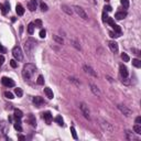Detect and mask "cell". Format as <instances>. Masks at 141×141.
I'll return each instance as SVG.
<instances>
[{"label": "cell", "mask_w": 141, "mask_h": 141, "mask_svg": "<svg viewBox=\"0 0 141 141\" xmlns=\"http://www.w3.org/2000/svg\"><path fill=\"white\" fill-rule=\"evenodd\" d=\"M4 96H6L8 99H13V98H15L13 97V95L11 94L10 91H6V93H4Z\"/></svg>", "instance_id": "37"}, {"label": "cell", "mask_w": 141, "mask_h": 141, "mask_svg": "<svg viewBox=\"0 0 141 141\" xmlns=\"http://www.w3.org/2000/svg\"><path fill=\"white\" fill-rule=\"evenodd\" d=\"M12 55L15 56V60L18 61H23V54H22V51L20 46H15L12 50Z\"/></svg>", "instance_id": "6"}, {"label": "cell", "mask_w": 141, "mask_h": 141, "mask_svg": "<svg viewBox=\"0 0 141 141\" xmlns=\"http://www.w3.org/2000/svg\"><path fill=\"white\" fill-rule=\"evenodd\" d=\"M71 132H72V136L74 139H77V133H76V130H75V128L74 127H71Z\"/></svg>", "instance_id": "34"}, {"label": "cell", "mask_w": 141, "mask_h": 141, "mask_svg": "<svg viewBox=\"0 0 141 141\" xmlns=\"http://www.w3.org/2000/svg\"><path fill=\"white\" fill-rule=\"evenodd\" d=\"M34 23H30L29 25H28V32H29V34H33V32H34Z\"/></svg>", "instance_id": "26"}, {"label": "cell", "mask_w": 141, "mask_h": 141, "mask_svg": "<svg viewBox=\"0 0 141 141\" xmlns=\"http://www.w3.org/2000/svg\"><path fill=\"white\" fill-rule=\"evenodd\" d=\"M35 43L36 42L33 39H29V40H27V42L24 44V50L30 57H32V52H33V49L35 47Z\"/></svg>", "instance_id": "3"}, {"label": "cell", "mask_w": 141, "mask_h": 141, "mask_svg": "<svg viewBox=\"0 0 141 141\" xmlns=\"http://www.w3.org/2000/svg\"><path fill=\"white\" fill-rule=\"evenodd\" d=\"M45 36H46V31H45L44 29H41L40 30V38L43 39V38H45Z\"/></svg>", "instance_id": "38"}, {"label": "cell", "mask_w": 141, "mask_h": 141, "mask_svg": "<svg viewBox=\"0 0 141 141\" xmlns=\"http://www.w3.org/2000/svg\"><path fill=\"white\" fill-rule=\"evenodd\" d=\"M121 58L123 60V62H129L130 61V57H129L128 54H126V53H122V54H121Z\"/></svg>", "instance_id": "33"}, {"label": "cell", "mask_w": 141, "mask_h": 141, "mask_svg": "<svg viewBox=\"0 0 141 141\" xmlns=\"http://www.w3.org/2000/svg\"><path fill=\"white\" fill-rule=\"evenodd\" d=\"M8 131V126L6 121H1L0 122V136H6Z\"/></svg>", "instance_id": "10"}, {"label": "cell", "mask_w": 141, "mask_h": 141, "mask_svg": "<svg viewBox=\"0 0 141 141\" xmlns=\"http://www.w3.org/2000/svg\"><path fill=\"white\" fill-rule=\"evenodd\" d=\"M43 118H44V120L46 121L47 125H50V123L52 122V119H53V117H52V114H51L50 111L43 112Z\"/></svg>", "instance_id": "14"}, {"label": "cell", "mask_w": 141, "mask_h": 141, "mask_svg": "<svg viewBox=\"0 0 141 141\" xmlns=\"http://www.w3.org/2000/svg\"><path fill=\"white\" fill-rule=\"evenodd\" d=\"M0 9L2 11V15H7V12L10 9V4H8V2H6L4 4H0Z\"/></svg>", "instance_id": "16"}, {"label": "cell", "mask_w": 141, "mask_h": 141, "mask_svg": "<svg viewBox=\"0 0 141 141\" xmlns=\"http://www.w3.org/2000/svg\"><path fill=\"white\" fill-rule=\"evenodd\" d=\"M53 40H54L55 42H57L58 44H63V43H64V40H63L62 38H60L58 35H54V36H53Z\"/></svg>", "instance_id": "27"}, {"label": "cell", "mask_w": 141, "mask_h": 141, "mask_svg": "<svg viewBox=\"0 0 141 141\" xmlns=\"http://www.w3.org/2000/svg\"><path fill=\"white\" fill-rule=\"evenodd\" d=\"M133 131L136 132V133H138V134H141V125L136 123V125L133 126Z\"/></svg>", "instance_id": "25"}, {"label": "cell", "mask_w": 141, "mask_h": 141, "mask_svg": "<svg viewBox=\"0 0 141 141\" xmlns=\"http://www.w3.org/2000/svg\"><path fill=\"white\" fill-rule=\"evenodd\" d=\"M36 71V67L34 64L32 63H28V64H25L23 66V69H22V75L24 77L25 80H30L32 75L34 74V72Z\"/></svg>", "instance_id": "1"}, {"label": "cell", "mask_w": 141, "mask_h": 141, "mask_svg": "<svg viewBox=\"0 0 141 141\" xmlns=\"http://www.w3.org/2000/svg\"><path fill=\"white\" fill-rule=\"evenodd\" d=\"M4 55H0V66L4 64Z\"/></svg>", "instance_id": "45"}, {"label": "cell", "mask_w": 141, "mask_h": 141, "mask_svg": "<svg viewBox=\"0 0 141 141\" xmlns=\"http://www.w3.org/2000/svg\"><path fill=\"white\" fill-rule=\"evenodd\" d=\"M0 52H1V53H6V52H7L6 47H4L2 45H1V44H0Z\"/></svg>", "instance_id": "46"}, {"label": "cell", "mask_w": 141, "mask_h": 141, "mask_svg": "<svg viewBox=\"0 0 141 141\" xmlns=\"http://www.w3.org/2000/svg\"><path fill=\"white\" fill-rule=\"evenodd\" d=\"M15 118H19V119H21L22 117H23V112L20 110V109H15Z\"/></svg>", "instance_id": "22"}, {"label": "cell", "mask_w": 141, "mask_h": 141, "mask_svg": "<svg viewBox=\"0 0 141 141\" xmlns=\"http://www.w3.org/2000/svg\"><path fill=\"white\" fill-rule=\"evenodd\" d=\"M109 35L111 36V38H118V36H120L119 34L116 32H109Z\"/></svg>", "instance_id": "41"}, {"label": "cell", "mask_w": 141, "mask_h": 141, "mask_svg": "<svg viewBox=\"0 0 141 141\" xmlns=\"http://www.w3.org/2000/svg\"><path fill=\"white\" fill-rule=\"evenodd\" d=\"M19 139H20V140H24L25 138L23 137V136H19Z\"/></svg>", "instance_id": "48"}, {"label": "cell", "mask_w": 141, "mask_h": 141, "mask_svg": "<svg viewBox=\"0 0 141 141\" xmlns=\"http://www.w3.org/2000/svg\"><path fill=\"white\" fill-rule=\"evenodd\" d=\"M55 121L60 125V126H64V121H63V118H62L61 116H57L56 118H55Z\"/></svg>", "instance_id": "29"}, {"label": "cell", "mask_w": 141, "mask_h": 141, "mask_svg": "<svg viewBox=\"0 0 141 141\" xmlns=\"http://www.w3.org/2000/svg\"><path fill=\"white\" fill-rule=\"evenodd\" d=\"M34 25L38 27V28H41V27H42V21H41L40 19H38V20H35V22H34Z\"/></svg>", "instance_id": "39"}, {"label": "cell", "mask_w": 141, "mask_h": 141, "mask_svg": "<svg viewBox=\"0 0 141 141\" xmlns=\"http://www.w3.org/2000/svg\"><path fill=\"white\" fill-rule=\"evenodd\" d=\"M28 120H29V122L31 123V126H33V127L36 126L35 118H34V116H33V115H29V118H28Z\"/></svg>", "instance_id": "24"}, {"label": "cell", "mask_w": 141, "mask_h": 141, "mask_svg": "<svg viewBox=\"0 0 141 141\" xmlns=\"http://www.w3.org/2000/svg\"><path fill=\"white\" fill-rule=\"evenodd\" d=\"M73 45L76 47V49H78V50H80V45H78V42H76V41H73Z\"/></svg>", "instance_id": "43"}, {"label": "cell", "mask_w": 141, "mask_h": 141, "mask_svg": "<svg viewBox=\"0 0 141 141\" xmlns=\"http://www.w3.org/2000/svg\"><path fill=\"white\" fill-rule=\"evenodd\" d=\"M120 76H121V78H128V69H127V67L125 65H123V64H121V65H120Z\"/></svg>", "instance_id": "11"}, {"label": "cell", "mask_w": 141, "mask_h": 141, "mask_svg": "<svg viewBox=\"0 0 141 141\" xmlns=\"http://www.w3.org/2000/svg\"><path fill=\"white\" fill-rule=\"evenodd\" d=\"M106 22H107L110 27H114V25H115V21H114V19H112V18H109V17H108V19H107V21H106Z\"/></svg>", "instance_id": "35"}, {"label": "cell", "mask_w": 141, "mask_h": 141, "mask_svg": "<svg viewBox=\"0 0 141 141\" xmlns=\"http://www.w3.org/2000/svg\"><path fill=\"white\" fill-rule=\"evenodd\" d=\"M15 94L18 96V97H22V95H23V91H22L21 88H15Z\"/></svg>", "instance_id": "28"}, {"label": "cell", "mask_w": 141, "mask_h": 141, "mask_svg": "<svg viewBox=\"0 0 141 141\" xmlns=\"http://www.w3.org/2000/svg\"><path fill=\"white\" fill-rule=\"evenodd\" d=\"M74 11L76 12V15H78L80 18H82L83 20H87L88 19V15H87V13L84 11V9L83 8H80V6H74Z\"/></svg>", "instance_id": "5"}, {"label": "cell", "mask_w": 141, "mask_h": 141, "mask_svg": "<svg viewBox=\"0 0 141 141\" xmlns=\"http://www.w3.org/2000/svg\"><path fill=\"white\" fill-rule=\"evenodd\" d=\"M107 19H108V15H106V11H104V12H103V21L106 22L107 21Z\"/></svg>", "instance_id": "42"}, {"label": "cell", "mask_w": 141, "mask_h": 141, "mask_svg": "<svg viewBox=\"0 0 141 141\" xmlns=\"http://www.w3.org/2000/svg\"><path fill=\"white\" fill-rule=\"evenodd\" d=\"M127 17V12H123V11H119V12H117L116 15H115V18L117 20H122Z\"/></svg>", "instance_id": "19"}, {"label": "cell", "mask_w": 141, "mask_h": 141, "mask_svg": "<svg viewBox=\"0 0 141 141\" xmlns=\"http://www.w3.org/2000/svg\"><path fill=\"white\" fill-rule=\"evenodd\" d=\"M10 65H11V67H13V69H15L18 64H17V62H15V60H11V61H10Z\"/></svg>", "instance_id": "40"}, {"label": "cell", "mask_w": 141, "mask_h": 141, "mask_svg": "<svg viewBox=\"0 0 141 141\" xmlns=\"http://www.w3.org/2000/svg\"><path fill=\"white\" fill-rule=\"evenodd\" d=\"M132 65H133L134 67H137V69H140L141 67V61L140 60H138V58H134V60H132Z\"/></svg>", "instance_id": "23"}, {"label": "cell", "mask_w": 141, "mask_h": 141, "mask_svg": "<svg viewBox=\"0 0 141 141\" xmlns=\"http://www.w3.org/2000/svg\"><path fill=\"white\" fill-rule=\"evenodd\" d=\"M62 10L65 12L66 15H73V10L71 9V7H69V6H66V4H62Z\"/></svg>", "instance_id": "17"}, {"label": "cell", "mask_w": 141, "mask_h": 141, "mask_svg": "<svg viewBox=\"0 0 141 141\" xmlns=\"http://www.w3.org/2000/svg\"><path fill=\"white\" fill-rule=\"evenodd\" d=\"M94 4H96V0H94Z\"/></svg>", "instance_id": "49"}, {"label": "cell", "mask_w": 141, "mask_h": 141, "mask_svg": "<svg viewBox=\"0 0 141 141\" xmlns=\"http://www.w3.org/2000/svg\"><path fill=\"white\" fill-rule=\"evenodd\" d=\"M15 11H17L18 15H24V8L22 7L21 4H17V7H15Z\"/></svg>", "instance_id": "20"}, {"label": "cell", "mask_w": 141, "mask_h": 141, "mask_svg": "<svg viewBox=\"0 0 141 141\" xmlns=\"http://www.w3.org/2000/svg\"><path fill=\"white\" fill-rule=\"evenodd\" d=\"M84 71H85V72L87 73V74H91V76H94V77H97V73L95 72L94 69H91V66H88V65H84Z\"/></svg>", "instance_id": "13"}, {"label": "cell", "mask_w": 141, "mask_h": 141, "mask_svg": "<svg viewBox=\"0 0 141 141\" xmlns=\"http://www.w3.org/2000/svg\"><path fill=\"white\" fill-rule=\"evenodd\" d=\"M89 87H91V93H93L95 96H97V97H100V96H101V93H100V91H99V88H98L96 85H94L93 83H91V84H89Z\"/></svg>", "instance_id": "9"}, {"label": "cell", "mask_w": 141, "mask_h": 141, "mask_svg": "<svg viewBox=\"0 0 141 141\" xmlns=\"http://www.w3.org/2000/svg\"><path fill=\"white\" fill-rule=\"evenodd\" d=\"M33 103H34V105H35L36 107H41V106L43 105V99H42V97L36 96V97L33 98Z\"/></svg>", "instance_id": "15"}, {"label": "cell", "mask_w": 141, "mask_h": 141, "mask_svg": "<svg viewBox=\"0 0 141 141\" xmlns=\"http://www.w3.org/2000/svg\"><path fill=\"white\" fill-rule=\"evenodd\" d=\"M98 120H99V126H100V128L103 129V131L106 132V133L112 134V132H114V127L111 126V123H109L108 121H106L105 119H101V118H99Z\"/></svg>", "instance_id": "2"}, {"label": "cell", "mask_w": 141, "mask_h": 141, "mask_svg": "<svg viewBox=\"0 0 141 141\" xmlns=\"http://www.w3.org/2000/svg\"><path fill=\"white\" fill-rule=\"evenodd\" d=\"M36 83L39 84V85H44V77L42 75H40L38 77V80H36Z\"/></svg>", "instance_id": "31"}, {"label": "cell", "mask_w": 141, "mask_h": 141, "mask_svg": "<svg viewBox=\"0 0 141 141\" xmlns=\"http://www.w3.org/2000/svg\"><path fill=\"white\" fill-rule=\"evenodd\" d=\"M108 46H109V49L111 50V52H114V53H117V52H118V44H117L115 41H109Z\"/></svg>", "instance_id": "12"}, {"label": "cell", "mask_w": 141, "mask_h": 141, "mask_svg": "<svg viewBox=\"0 0 141 141\" xmlns=\"http://www.w3.org/2000/svg\"><path fill=\"white\" fill-rule=\"evenodd\" d=\"M136 123H138V125H141V117L138 116L137 118H136Z\"/></svg>", "instance_id": "47"}, {"label": "cell", "mask_w": 141, "mask_h": 141, "mask_svg": "<svg viewBox=\"0 0 141 141\" xmlns=\"http://www.w3.org/2000/svg\"><path fill=\"white\" fill-rule=\"evenodd\" d=\"M40 7H41V9H42V11H47V9H49L47 4H44V2H41Z\"/></svg>", "instance_id": "36"}, {"label": "cell", "mask_w": 141, "mask_h": 141, "mask_svg": "<svg viewBox=\"0 0 141 141\" xmlns=\"http://www.w3.org/2000/svg\"><path fill=\"white\" fill-rule=\"evenodd\" d=\"M106 1H109V0H106Z\"/></svg>", "instance_id": "50"}, {"label": "cell", "mask_w": 141, "mask_h": 141, "mask_svg": "<svg viewBox=\"0 0 141 141\" xmlns=\"http://www.w3.org/2000/svg\"><path fill=\"white\" fill-rule=\"evenodd\" d=\"M120 2H121V4L123 6L125 9H128V8H129V0H120Z\"/></svg>", "instance_id": "30"}, {"label": "cell", "mask_w": 141, "mask_h": 141, "mask_svg": "<svg viewBox=\"0 0 141 141\" xmlns=\"http://www.w3.org/2000/svg\"><path fill=\"white\" fill-rule=\"evenodd\" d=\"M104 10L109 12V11H111V7H110V6H105V7H104Z\"/></svg>", "instance_id": "44"}, {"label": "cell", "mask_w": 141, "mask_h": 141, "mask_svg": "<svg viewBox=\"0 0 141 141\" xmlns=\"http://www.w3.org/2000/svg\"><path fill=\"white\" fill-rule=\"evenodd\" d=\"M44 94L46 95V97L49 98V99H52V98L54 97L52 89H51V88H49V87H45V88H44Z\"/></svg>", "instance_id": "18"}, {"label": "cell", "mask_w": 141, "mask_h": 141, "mask_svg": "<svg viewBox=\"0 0 141 141\" xmlns=\"http://www.w3.org/2000/svg\"><path fill=\"white\" fill-rule=\"evenodd\" d=\"M112 28H114V30H115V32H117L118 33V34H121V28H120L119 25H117V24H115L114 25V27H112Z\"/></svg>", "instance_id": "32"}, {"label": "cell", "mask_w": 141, "mask_h": 141, "mask_svg": "<svg viewBox=\"0 0 141 141\" xmlns=\"http://www.w3.org/2000/svg\"><path fill=\"white\" fill-rule=\"evenodd\" d=\"M1 83L6 87H13L15 85V82L11 80V78H8V77H2V78H1Z\"/></svg>", "instance_id": "8"}, {"label": "cell", "mask_w": 141, "mask_h": 141, "mask_svg": "<svg viewBox=\"0 0 141 141\" xmlns=\"http://www.w3.org/2000/svg\"><path fill=\"white\" fill-rule=\"evenodd\" d=\"M80 111H82V115H83L86 119H91V112H89L88 106H87L85 103H80Z\"/></svg>", "instance_id": "4"}, {"label": "cell", "mask_w": 141, "mask_h": 141, "mask_svg": "<svg viewBox=\"0 0 141 141\" xmlns=\"http://www.w3.org/2000/svg\"><path fill=\"white\" fill-rule=\"evenodd\" d=\"M117 107H118V109L121 111V114H123L126 117H130L131 116L132 112H131V110L128 108V107H126V106H123V105H118Z\"/></svg>", "instance_id": "7"}, {"label": "cell", "mask_w": 141, "mask_h": 141, "mask_svg": "<svg viewBox=\"0 0 141 141\" xmlns=\"http://www.w3.org/2000/svg\"><path fill=\"white\" fill-rule=\"evenodd\" d=\"M28 8H29L31 11H34L36 9V2H34V1H29V4H28Z\"/></svg>", "instance_id": "21"}]
</instances>
